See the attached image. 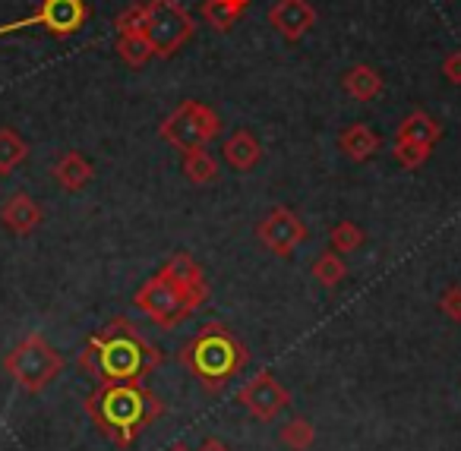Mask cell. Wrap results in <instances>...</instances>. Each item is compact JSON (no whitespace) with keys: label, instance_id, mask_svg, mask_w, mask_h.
<instances>
[{"label":"cell","instance_id":"cell-20","mask_svg":"<svg viewBox=\"0 0 461 451\" xmlns=\"http://www.w3.org/2000/svg\"><path fill=\"white\" fill-rule=\"evenodd\" d=\"M29 158V146L14 127H0V177H10Z\"/></svg>","mask_w":461,"mask_h":451},{"label":"cell","instance_id":"cell-16","mask_svg":"<svg viewBox=\"0 0 461 451\" xmlns=\"http://www.w3.org/2000/svg\"><path fill=\"white\" fill-rule=\"evenodd\" d=\"M184 174H186V180L196 184V186L218 184V177H221V165H218V158L209 152V146L190 149V152H184Z\"/></svg>","mask_w":461,"mask_h":451},{"label":"cell","instance_id":"cell-23","mask_svg":"<svg viewBox=\"0 0 461 451\" xmlns=\"http://www.w3.org/2000/svg\"><path fill=\"white\" fill-rule=\"evenodd\" d=\"M278 442H282L285 448H291V451H307L310 445L316 442L313 423H307V419H301V417L288 419V423L282 426V432H278Z\"/></svg>","mask_w":461,"mask_h":451},{"label":"cell","instance_id":"cell-27","mask_svg":"<svg viewBox=\"0 0 461 451\" xmlns=\"http://www.w3.org/2000/svg\"><path fill=\"white\" fill-rule=\"evenodd\" d=\"M114 26H117V35H121V32H140V26H142V4L123 10V14L114 20Z\"/></svg>","mask_w":461,"mask_h":451},{"label":"cell","instance_id":"cell-15","mask_svg":"<svg viewBox=\"0 0 461 451\" xmlns=\"http://www.w3.org/2000/svg\"><path fill=\"white\" fill-rule=\"evenodd\" d=\"M379 146H383V140L373 133L370 123H348L339 136V149L351 161H357V165L360 161H370L379 152Z\"/></svg>","mask_w":461,"mask_h":451},{"label":"cell","instance_id":"cell-10","mask_svg":"<svg viewBox=\"0 0 461 451\" xmlns=\"http://www.w3.org/2000/svg\"><path fill=\"white\" fill-rule=\"evenodd\" d=\"M257 237L266 243V249L276 256H294V249L301 247L303 240L310 237L307 224L294 215L285 205H276L263 221L257 224Z\"/></svg>","mask_w":461,"mask_h":451},{"label":"cell","instance_id":"cell-22","mask_svg":"<svg viewBox=\"0 0 461 451\" xmlns=\"http://www.w3.org/2000/svg\"><path fill=\"white\" fill-rule=\"evenodd\" d=\"M313 278L320 281L322 287H339L341 281L348 278V266L341 262V256L335 253V249H329V253H322L320 259L313 262Z\"/></svg>","mask_w":461,"mask_h":451},{"label":"cell","instance_id":"cell-14","mask_svg":"<svg viewBox=\"0 0 461 451\" xmlns=\"http://www.w3.org/2000/svg\"><path fill=\"white\" fill-rule=\"evenodd\" d=\"M51 174L67 193H79V190H86V186L92 184V177H95V167H92V161L86 158V155L64 152L58 158V165L51 167Z\"/></svg>","mask_w":461,"mask_h":451},{"label":"cell","instance_id":"cell-8","mask_svg":"<svg viewBox=\"0 0 461 451\" xmlns=\"http://www.w3.org/2000/svg\"><path fill=\"white\" fill-rule=\"evenodd\" d=\"M86 20H89L86 0H41L32 16L0 26V35H14V32H23V29L41 26L51 35H58V39H64V35L79 32V29L86 26Z\"/></svg>","mask_w":461,"mask_h":451},{"label":"cell","instance_id":"cell-5","mask_svg":"<svg viewBox=\"0 0 461 451\" xmlns=\"http://www.w3.org/2000/svg\"><path fill=\"white\" fill-rule=\"evenodd\" d=\"M67 360L54 344L45 341V335H26L7 356H4V369L7 375L29 394H39L64 373Z\"/></svg>","mask_w":461,"mask_h":451},{"label":"cell","instance_id":"cell-1","mask_svg":"<svg viewBox=\"0 0 461 451\" xmlns=\"http://www.w3.org/2000/svg\"><path fill=\"white\" fill-rule=\"evenodd\" d=\"M209 300V281L199 262L186 249H177L140 291L133 293V303L149 322L171 331L193 316Z\"/></svg>","mask_w":461,"mask_h":451},{"label":"cell","instance_id":"cell-21","mask_svg":"<svg viewBox=\"0 0 461 451\" xmlns=\"http://www.w3.org/2000/svg\"><path fill=\"white\" fill-rule=\"evenodd\" d=\"M117 54H121V60L127 67H142L149 58H155L152 45H149L142 32H121L117 35Z\"/></svg>","mask_w":461,"mask_h":451},{"label":"cell","instance_id":"cell-25","mask_svg":"<svg viewBox=\"0 0 461 451\" xmlns=\"http://www.w3.org/2000/svg\"><path fill=\"white\" fill-rule=\"evenodd\" d=\"M392 155H395V161L402 167L414 171V167H420L423 161L433 155V146H423V142H408V140H395V146H392Z\"/></svg>","mask_w":461,"mask_h":451},{"label":"cell","instance_id":"cell-17","mask_svg":"<svg viewBox=\"0 0 461 451\" xmlns=\"http://www.w3.org/2000/svg\"><path fill=\"white\" fill-rule=\"evenodd\" d=\"M250 4L253 0H203L199 14H203V20L209 23L215 32H224V29H230L247 14Z\"/></svg>","mask_w":461,"mask_h":451},{"label":"cell","instance_id":"cell-29","mask_svg":"<svg viewBox=\"0 0 461 451\" xmlns=\"http://www.w3.org/2000/svg\"><path fill=\"white\" fill-rule=\"evenodd\" d=\"M196 451H230V448H228V445L221 442V438H205V442L199 445Z\"/></svg>","mask_w":461,"mask_h":451},{"label":"cell","instance_id":"cell-19","mask_svg":"<svg viewBox=\"0 0 461 451\" xmlns=\"http://www.w3.org/2000/svg\"><path fill=\"white\" fill-rule=\"evenodd\" d=\"M341 86H345V92L351 98H357V102H373V98L383 92V77H379L373 67L366 64H357L351 67V70L345 73V79H341Z\"/></svg>","mask_w":461,"mask_h":451},{"label":"cell","instance_id":"cell-9","mask_svg":"<svg viewBox=\"0 0 461 451\" xmlns=\"http://www.w3.org/2000/svg\"><path fill=\"white\" fill-rule=\"evenodd\" d=\"M238 404H244V410L250 413L253 419H259V423H272V419L291 404V392L269 373V369H259V373L238 392Z\"/></svg>","mask_w":461,"mask_h":451},{"label":"cell","instance_id":"cell-6","mask_svg":"<svg viewBox=\"0 0 461 451\" xmlns=\"http://www.w3.org/2000/svg\"><path fill=\"white\" fill-rule=\"evenodd\" d=\"M140 32L152 45L155 58H174L193 39L196 26H193V16L180 7L177 0H146L142 4Z\"/></svg>","mask_w":461,"mask_h":451},{"label":"cell","instance_id":"cell-12","mask_svg":"<svg viewBox=\"0 0 461 451\" xmlns=\"http://www.w3.org/2000/svg\"><path fill=\"white\" fill-rule=\"evenodd\" d=\"M45 221V209L35 203L29 193H14V196L4 199L0 205V224L10 230V234H32V230L41 228Z\"/></svg>","mask_w":461,"mask_h":451},{"label":"cell","instance_id":"cell-4","mask_svg":"<svg viewBox=\"0 0 461 451\" xmlns=\"http://www.w3.org/2000/svg\"><path fill=\"white\" fill-rule=\"evenodd\" d=\"M177 363L205 388V392H221L230 379H238L250 363V350L230 329L221 322H209L203 331L190 338L180 347Z\"/></svg>","mask_w":461,"mask_h":451},{"label":"cell","instance_id":"cell-30","mask_svg":"<svg viewBox=\"0 0 461 451\" xmlns=\"http://www.w3.org/2000/svg\"><path fill=\"white\" fill-rule=\"evenodd\" d=\"M167 451H190V448H186V445H171Z\"/></svg>","mask_w":461,"mask_h":451},{"label":"cell","instance_id":"cell-24","mask_svg":"<svg viewBox=\"0 0 461 451\" xmlns=\"http://www.w3.org/2000/svg\"><path fill=\"white\" fill-rule=\"evenodd\" d=\"M366 240L364 228L354 221H339L332 228V237H329V243H332L335 253H354V249H360Z\"/></svg>","mask_w":461,"mask_h":451},{"label":"cell","instance_id":"cell-26","mask_svg":"<svg viewBox=\"0 0 461 451\" xmlns=\"http://www.w3.org/2000/svg\"><path fill=\"white\" fill-rule=\"evenodd\" d=\"M439 312L448 322L461 325V284H448L446 291L439 293Z\"/></svg>","mask_w":461,"mask_h":451},{"label":"cell","instance_id":"cell-2","mask_svg":"<svg viewBox=\"0 0 461 451\" xmlns=\"http://www.w3.org/2000/svg\"><path fill=\"white\" fill-rule=\"evenodd\" d=\"M158 363L161 350L152 347L133 322L111 319L86 341L77 369L98 385H108V382H146V375H152Z\"/></svg>","mask_w":461,"mask_h":451},{"label":"cell","instance_id":"cell-7","mask_svg":"<svg viewBox=\"0 0 461 451\" xmlns=\"http://www.w3.org/2000/svg\"><path fill=\"white\" fill-rule=\"evenodd\" d=\"M158 136L177 152H190V149H203L212 140H218L221 136V121H218V114L209 104L186 98V102H180V108H174L161 121Z\"/></svg>","mask_w":461,"mask_h":451},{"label":"cell","instance_id":"cell-11","mask_svg":"<svg viewBox=\"0 0 461 451\" xmlns=\"http://www.w3.org/2000/svg\"><path fill=\"white\" fill-rule=\"evenodd\" d=\"M269 23L285 41H301L316 26V10L310 0H276Z\"/></svg>","mask_w":461,"mask_h":451},{"label":"cell","instance_id":"cell-18","mask_svg":"<svg viewBox=\"0 0 461 451\" xmlns=\"http://www.w3.org/2000/svg\"><path fill=\"white\" fill-rule=\"evenodd\" d=\"M395 140H408V142H423V146H433L442 140V127L427 114V111H414L402 121V127L395 130Z\"/></svg>","mask_w":461,"mask_h":451},{"label":"cell","instance_id":"cell-13","mask_svg":"<svg viewBox=\"0 0 461 451\" xmlns=\"http://www.w3.org/2000/svg\"><path fill=\"white\" fill-rule=\"evenodd\" d=\"M221 158L230 171L247 174L259 165V158H263V146H259V140L250 133V130H234V133L221 140Z\"/></svg>","mask_w":461,"mask_h":451},{"label":"cell","instance_id":"cell-3","mask_svg":"<svg viewBox=\"0 0 461 451\" xmlns=\"http://www.w3.org/2000/svg\"><path fill=\"white\" fill-rule=\"evenodd\" d=\"M86 417L117 448H133L136 438L165 413V404L142 382H108L86 398Z\"/></svg>","mask_w":461,"mask_h":451},{"label":"cell","instance_id":"cell-28","mask_svg":"<svg viewBox=\"0 0 461 451\" xmlns=\"http://www.w3.org/2000/svg\"><path fill=\"white\" fill-rule=\"evenodd\" d=\"M442 73L452 86H461V51H452L446 60H442Z\"/></svg>","mask_w":461,"mask_h":451}]
</instances>
